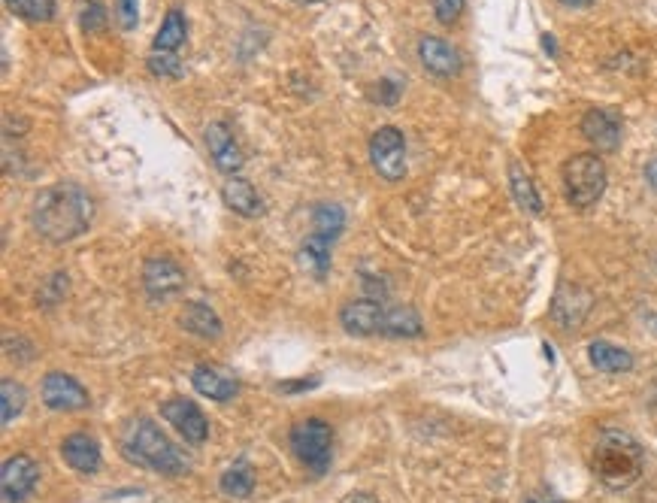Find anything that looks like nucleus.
<instances>
[{
	"instance_id": "3",
	"label": "nucleus",
	"mask_w": 657,
	"mask_h": 503,
	"mask_svg": "<svg viewBox=\"0 0 657 503\" xmlns=\"http://www.w3.org/2000/svg\"><path fill=\"white\" fill-rule=\"evenodd\" d=\"M642 446L624 434V431H603L594 455H591V467L597 473V479L615 491L633 485L642 473Z\"/></svg>"
},
{
	"instance_id": "27",
	"label": "nucleus",
	"mask_w": 657,
	"mask_h": 503,
	"mask_svg": "<svg viewBox=\"0 0 657 503\" xmlns=\"http://www.w3.org/2000/svg\"><path fill=\"white\" fill-rule=\"evenodd\" d=\"M4 4L25 22H49L55 16V0H4Z\"/></svg>"
},
{
	"instance_id": "32",
	"label": "nucleus",
	"mask_w": 657,
	"mask_h": 503,
	"mask_svg": "<svg viewBox=\"0 0 657 503\" xmlns=\"http://www.w3.org/2000/svg\"><path fill=\"white\" fill-rule=\"evenodd\" d=\"M103 25H106V10L100 0H91V7L82 10V31L94 34V31H103Z\"/></svg>"
},
{
	"instance_id": "35",
	"label": "nucleus",
	"mask_w": 657,
	"mask_h": 503,
	"mask_svg": "<svg viewBox=\"0 0 657 503\" xmlns=\"http://www.w3.org/2000/svg\"><path fill=\"white\" fill-rule=\"evenodd\" d=\"M291 4H318V0H291Z\"/></svg>"
},
{
	"instance_id": "7",
	"label": "nucleus",
	"mask_w": 657,
	"mask_h": 503,
	"mask_svg": "<svg viewBox=\"0 0 657 503\" xmlns=\"http://www.w3.org/2000/svg\"><path fill=\"white\" fill-rule=\"evenodd\" d=\"M161 416L179 431V437L191 446H200L209 434V422L206 416L200 413V407L194 400H185V397H173V400H164L161 404Z\"/></svg>"
},
{
	"instance_id": "16",
	"label": "nucleus",
	"mask_w": 657,
	"mask_h": 503,
	"mask_svg": "<svg viewBox=\"0 0 657 503\" xmlns=\"http://www.w3.org/2000/svg\"><path fill=\"white\" fill-rule=\"evenodd\" d=\"M222 197H225V204H228L234 213H240V216H246V219H255V216L264 213L261 194H258L255 185H252L249 179H243V176H231V179L225 182V188H222Z\"/></svg>"
},
{
	"instance_id": "9",
	"label": "nucleus",
	"mask_w": 657,
	"mask_h": 503,
	"mask_svg": "<svg viewBox=\"0 0 657 503\" xmlns=\"http://www.w3.org/2000/svg\"><path fill=\"white\" fill-rule=\"evenodd\" d=\"M206 149L215 161V167L228 173V176H237L243 170V152H240V143L234 140V131L225 125V122H212L206 128Z\"/></svg>"
},
{
	"instance_id": "20",
	"label": "nucleus",
	"mask_w": 657,
	"mask_h": 503,
	"mask_svg": "<svg viewBox=\"0 0 657 503\" xmlns=\"http://www.w3.org/2000/svg\"><path fill=\"white\" fill-rule=\"evenodd\" d=\"M185 37H188L185 13H182L179 7H173V10H167L164 22H161L158 34H155V40H152V49H155V52H179V46L185 43Z\"/></svg>"
},
{
	"instance_id": "25",
	"label": "nucleus",
	"mask_w": 657,
	"mask_h": 503,
	"mask_svg": "<svg viewBox=\"0 0 657 503\" xmlns=\"http://www.w3.org/2000/svg\"><path fill=\"white\" fill-rule=\"evenodd\" d=\"M312 234L324 237V240H334L340 237V231L346 228V213L340 204H318L312 210Z\"/></svg>"
},
{
	"instance_id": "1",
	"label": "nucleus",
	"mask_w": 657,
	"mask_h": 503,
	"mask_svg": "<svg viewBox=\"0 0 657 503\" xmlns=\"http://www.w3.org/2000/svg\"><path fill=\"white\" fill-rule=\"evenodd\" d=\"M94 219V200L73 182L43 188L31 204V225L49 243H70L88 231Z\"/></svg>"
},
{
	"instance_id": "14",
	"label": "nucleus",
	"mask_w": 657,
	"mask_h": 503,
	"mask_svg": "<svg viewBox=\"0 0 657 503\" xmlns=\"http://www.w3.org/2000/svg\"><path fill=\"white\" fill-rule=\"evenodd\" d=\"M588 310H591V294L585 288H579V285L564 282L558 297H555V307H552V313L561 322V328H576L588 316Z\"/></svg>"
},
{
	"instance_id": "30",
	"label": "nucleus",
	"mask_w": 657,
	"mask_h": 503,
	"mask_svg": "<svg viewBox=\"0 0 657 503\" xmlns=\"http://www.w3.org/2000/svg\"><path fill=\"white\" fill-rule=\"evenodd\" d=\"M116 19L122 31H134L140 25V0H116Z\"/></svg>"
},
{
	"instance_id": "22",
	"label": "nucleus",
	"mask_w": 657,
	"mask_h": 503,
	"mask_svg": "<svg viewBox=\"0 0 657 503\" xmlns=\"http://www.w3.org/2000/svg\"><path fill=\"white\" fill-rule=\"evenodd\" d=\"M588 358H591V364H594L597 370H603V373H627V370L633 367V355H630L627 349L615 346V343H606V340L591 343Z\"/></svg>"
},
{
	"instance_id": "11",
	"label": "nucleus",
	"mask_w": 657,
	"mask_h": 503,
	"mask_svg": "<svg viewBox=\"0 0 657 503\" xmlns=\"http://www.w3.org/2000/svg\"><path fill=\"white\" fill-rule=\"evenodd\" d=\"M40 479V464L28 455H16L0 470V488L7 500H25Z\"/></svg>"
},
{
	"instance_id": "10",
	"label": "nucleus",
	"mask_w": 657,
	"mask_h": 503,
	"mask_svg": "<svg viewBox=\"0 0 657 503\" xmlns=\"http://www.w3.org/2000/svg\"><path fill=\"white\" fill-rule=\"evenodd\" d=\"M418 58H421V64H424L427 73L440 76V79H452V76H458L461 67H464L461 52H458L452 43L440 40V37H421V40H418Z\"/></svg>"
},
{
	"instance_id": "4",
	"label": "nucleus",
	"mask_w": 657,
	"mask_h": 503,
	"mask_svg": "<svg viewBox=\"0 0 657 503\" xmlns=\"http://www.w3.org/2000/svg\"><path fill=\"white\" fill-rule=\"evenodd\" d=\"M564 191H567L570 204L579 207V210L597 204V200L603 197V191H606V164H603V158L594 155V152L573 155L564 164Z\"/></svg>"
},
{
	"instance_id": "13",
	"label": "nucleus",
	"mask_w": 657,
	"mask_h": 503,
	"mask_svg": "<svg viewBox=\"0 0 657 503\" xmlns=\"http://www.w3.org/2000/svg\"><path fill=\"white\" fill-rule=\"evenodd\" d=\"M382 319H385V307L376 304L373 297H364V300H352L340 310V325L349 331V334H358V337H367V334H382Z\"/></svg>"
},
{
	"instance_id": "36",
	"label": "nucleus",
	"mask_w": 657,
	"mask_h": 503,
	"mask_svg": "<svg viewBox=\"0 0 657 503\" xmlns=\"http://www.w3.org/2000/svg\"><path fill=\"white\" fill-rule=\"evenodd\" d=\"M530 503H539V500H530Z\"/></svg>"
},
{
	"instance_id": "2",
	"label": "nucleus",
	"mask_w": 657,
	"mask_h": 503,
	"mask_svg": "<svg viewBox=\"0 0 657 503\" xmlns=\"http://www.w3.org/2000/svg\"><path fill=\"white\" fill-rule=\"evenodd\" d=\"M122 452L131 464L164 473V476H176L188 470L185 455L164 437V431L149 422V419H137L131 422V428L122 437Z\"/></svg>"
},
{
	"instance_id": "5",
	"label": "nucleus",
	"mask_w": 657,
	"mask_h": 503,
	"mask_svg": "<svg viewBox=\"0 0 657 503\" xmlns=\"http://www.w3.org/2000/svg\"><path fill=\"white\" fill-rule=\"evenodd\" d=\"M288 443L297 455V461L312 470V473H324L331 467V455H334V434L321 419H303L291 428Z\"/></svg>"
},
{
	"instance_id": "12",
	"label": "nucleus",
	"mask_w": 657,
	"mask_h": 503,
	"mask_svg": "<svg viewBox=\"0 0 657 503\" xmlns=\"http://www.w3.org/2000/svg\"><path fill=\"white\" fill-rule=\"evenodd\" d=\"M43 404L52 410H82L88 407V391L67 373H49L43 379Z\"/></svg>"
},
{
	"instance_id": "6",
	"label": "nucleus",
	"mask_w": 657,
	"mask_h": 503,
	"mask_svg": "<svg viewBox=\"0 0 657 503\" xmlns=\"http://www.w3.org/2000/svg\"><path fill=\"white\" fill-rule=\"evenodd\" d=\"M370 161L376 167V173L388 182H397L406 176V140L403 131H397L394 125H382L373 137H370Z\"/></svg>"
},
{
	"instance_id": "21",
	"label": "nucleus",
	"mask_w": 657,
	"mask_h": 503,
	"mask_svg": "<svg viewBox=\"0 0 657 503\" xmlns=\"http://www.w3.org/2000/svg\"><path fill=\"white\" fill-rule=\"evenodd\" d=\"M509 185H512V197H515V204H518L524 213H533V216H539V213H542L539 191H536L533 179L527 176V170H524L518 161H512V164H509Z\"/></svg>"
},
{
	"instance_id": "34",
	"label": "nucleus",
	"mask_w": 657,
	"mask_h": 503,
	"mask_svg": "<svg viewBox=\"0 0 657 503\" xmlns=\"http://www.w3.org/2000/svg\"><path fill=\"white\" fill-rule=\"evenodd\" d=\"M564 7H570V10H582V7H591L594 0H561Z\"/></svg>"
},
{
	"instance_id": "17",
	"label": "nucleus",
	"mask_w": 657,
	"mask_h": 503,
	"mask_svg": "<svg viewBox=\"0 0 657 503\" xmlns=\"http://www.w3.org/2000/svg\"><path fill=\"white\" fill-rule=\"evenodd\" d=\"M61 455L79 473H97L100 470V446L88 434H70L61 443Z\"/></svg>"
},
{
	"instance_id": "26",
	"label": "nucleus",
	"mask_w": 657,
	"mask_h": 503,
	"mask_svg": "<svg viewBox=\"0 0 657 503\" xmlns=\"http://www.w3.org/2000/svg\"><path fill=\"white\" fill-rule=\"evenodd\" d=\"M218 485H222V491L231 494V497H249L252 488H255V473H252V467H249L246 461H237V464H231V467L222 473Z\"/></svg>"
},
{
	"instance_id": "33",
	"label": "nucleus",
	"mask_w": 657,
	"mask_h": 503,
	"mask_svg": "<svg viewBox=\"0 0 657 503\" xmlns=\"http://www.w3.org/2000/svg\"><path fill=\"white\" fill-rule=\"evenodd\" d=\"M645 182L657 191V158H651V161L645 164Z\"/></svg>"
},
{
	"instance_id": "8",
	"label": "nucleus",
	"mask_w": 657,
	"mask_h": 503,
	"mask_svg": "<svg viewBox=\"0 0 657 503\" xmlns=\"http://www.w3.org/2000/svg\"><path fill=\"white\" fill-rule=\"evenodd\" d=\"M143 285H146L149 297L167 300L185 288V270L170 258H149L143 264Z\"/></svg>"
},
{
	"instance_id": "28",
	"label": "nucleus",
	"mask_w": 657,
	"mask_h": 503,
	"mask_svg": "<svg viewBox=\"0 0 657 503\" xmlns=\"http://www.w3.org/2000/svg\"><path fill=\"white\" fill-rule=\"evenodd\" d=\"M146 67L152 76H161V79H179L185 73V64L179 58V52H149L146 58Z\"/></svg>"
},
{
	"instance_id": "24",
	"label": "nucleus",
	"mask_w": 657,
	"mask_h": 503,
	"mask_svg": "<svg viewBox=\"0 0 657 503\" xmlns=\"http://www.w3.org/2000/svg\"><path fill=\"white\" fill-rule=\"evenodd\" d=\"M382 334H388V337H418L421 334V319L412 307H391V310H385Z\"/></svg>"
},
{
	"instance_id": "15",
	"label": "nucleus",
	"mask_w": 657,
	"mask_h": 503,
	"mask_svg": "<svg viewBox=\"0 0 657 503\" xmlns=\"http://www.w3.org/2000/svg\"><path fill=\"white\" fill-rule=\"evenodd\" d=\"M582 134H585L597 149L612 152V149H618V143H621V122H618V116L609 113V110H591V113H585V119H582Z\"/></svg>"
},
{
	"instance_id": "23",
	"label": "nucleus",
	"mask_w": 657,
	"mask_h": 503,
	"mask_svg": "<svg viewBox=\"0 0 657 503\" xmlns=\"http://www.w3.org/2000/svg\"><path fill=\"white\" fill-rule=\"evenodd\" d=\"M300 264L312 273V276H327L331 270V240H324L318 234H312L303 246H300Z\"/></svg>"
},
{
	"instance_id": "29",
	"label": "nucleus",
	"mask_w": 657,
	"mask_h": 503,
	"mask_svg": "<svg viewBox=\"0 0 657 503\" xmlns=\"http://www.w3.org/2000/svg\"><path fill=\"white\" fill-rule=\"evenodd\" d=\"M0 404H4L0 419H4V425H10L25 410V388L13 379H4V385H0Z\"/></svg>"
},
{
	"instance_id": "19",
	"label": "nucleus",
	"mask_w": 657,
	"mask_h": 503,
	"mask_svg": "<svg viewBox=\"0 0 657 503\" xmlns=\"http://www.w3.org/2000/svg\"><path fill=\"white\" fill-rule=\"evenodd\" d=\"M182 328L203 337V340H215L222 337V319H218L209 304H203V300H191V304L185 307L182 313Z\"/></svg>"
},
{
	"instance_id": "18",
	"label": "nucleus",
	"mask_w": 657,
	"mask_h": 503,
	"mask_svg": "<svg viewBox=\"0 0 657 503\" xmlns=\"http://www.w3.org/2000/svg\"><path fill=\"white\" fill-rule=\"evenodd\" d=\"M191 382H194V388H197L203 397H209V400H231V397L240 391V385H237L234 376H228L225 370H218V367H206V364L194 367Z\"/></svg>"
},
{
	"instance_id": "31",
	"label": "nucleus",
	"mask_w": 657,
	"mask_h": 503,
	"mask_svg": "<svg viewBox=\"0 0 657 503\" xmlns=\"http://www.w3.org/2000/svg\"><path fill=\"white\" fill-rule=\"evenodd\" d=\"M433 4V13L443 25H455L464 13V0H430Z\"/></svg>"
}]
</instances>
